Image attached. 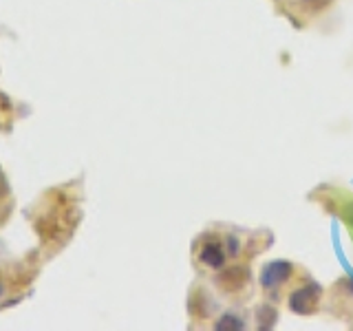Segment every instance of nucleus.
Wrapping results in <instances>:
<instances>
[{
    "mask_svg": "<svg viewBox=\"0 0 353 331\" xmlns=\"http://www.w3.org/2000/svg\"><path fill=\"white\" fill-rule=\"evenodd\" d=\"M250 274L245 268H228L225 272H221V276L216 279V283L223 287L225 292H239L248 285Z\"/></svg>",
    "mask_w": 353,
    "mask_h": 331,
    "instance_id": "3",
    "label": "nucleus"
},
{
    "mask_svg": "<svg viewBox=\"0 0 353 331\" xmlns=\"http://www.w3.org/2000/svg\"><path fill=\"white\" fill-rule=\"evenodd\" d=\"M9 194V183H7V177L3 172V168H0V201Z\"/></svg>",
    "mask_w": 353,
    "mask_h": 331,
    "instance_id": "7",
    "label": "nucleus"
},
{
    "mask_svg": "<svg viewBox=\"0 0 353 331\" xmlns=\"http://www.w3.org/2000/svg\"><path fill=\"white\" fill-rule=\"evenodd\" d=\"M292 276V263L285 261H274L270 265H265V270L261 274V285L265 290H274V287L283 285Z\"/></svg>",
    "mask_w": 353,
    "mask_h": 331,
    "instance_id": "2",
    "label": "nucleus"
},
{
    "mask_svg": "<svg viewBox=\"0 0 353 331\" xmlns=\"http://www.w3.org/2000/svg\"><path fill=\"white\" fill-rule=\"evenodd\" d=\"M216 329L219 331H232V329H243V320L241 318H236V316H232V314H228V316H223L216 323Z\"/></svg>",
    "mask_w": 353,
    "mask_h": 331,
    "instance_id": "5",
    "label": "nucleus"
},
{
    "mask_svg": "<svg viewBox=\"0 0 353 331\" xmlns=\"http://www.w3.org/2000/svg\"><path fill=\"white\" fill-rule=\"evenodd\" d=\"M320 287L316 283L307 285V287H301V290H296L292 296H290V307L292 312L296 314H312L314 309L318 307V301H320Z\"/></svg>",
    "mask_w": 353,
    "mask_h": 331,
    "instance_id": "1",
    "label": "nucleus"
},
{
    "mask_svg": "<svg viewBox=\"0 0 353 331\" xmlns=\"http://www.w3.org/2000/svg\"><path fill=\"white\" fill-rule=\"evenodd\" d=\"M199 259H201L208 265V268L219 270V268H223V263H225V250L221 248L216 241H210V243H205V245L201 248Z\"/></svg>",
    "mask_w": 353,
    "mask_h": 331,
    "instance_id": "4",
    "label": "nucleus"
},
{
    "mask_svg": "<svg viewBox=\"0 0 353 331\" xmlns=\"http://www.w3.org/2000/svg\"><path fill=\"white\" fill-rule=\"evenodd\" d=\"M274 323H276V312H274V309H270L268 305H263L259 309V325L263 329H268V327H274Z\"/></svg>",
    "mask_w": 353,
    "mask_h": 331,
    "instance_id": "6",
    "label": "nucleus"
},
{
    "mask_svg": "<svg viewBox=\"0 0 353 331\" xmlns=\"http://www.w3.org/2000/svg\"><path fill=\"white\" fill-rule=\"evenodd\" d=\"M305 3H309L312 7H323V5H327L329 0H305Z\"/></svg>",
    "mask_w": 353,
    "mask_h": 331,
    "instance_id": "8",
    "label": "nucleus"
}]
</instances>
